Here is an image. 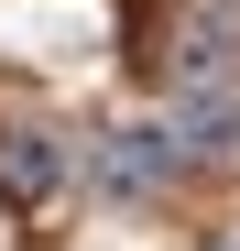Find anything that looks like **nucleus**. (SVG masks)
Wrapping results in <instances>:
<instances>
[{"mask_svg": "<svg viewBox=\"0 0 240 251\" xmlns=\"http://www.w3.org/2000/svg\"><path fill=\"white\" fill-rule=\"evenodd\" d=\"M175 142H186L196 164H229V153H240V109H218V99H208V109H186V131H175Z\"/></svg>", "mask_w": 240, "mask_h": 251, "instance_id": "obj_3", "label": "nucleus"}, {"mask_svg": "<svg viewBox=\"0 0 240 251\" xmlns=\"http://www.w3.org/2000/svg\"><path fill=\"white\" fill-rule=\"evenodd\" d=\"M66 175H76V153H66L55 131H22V120L0 131V207H44Z\"/></svg>", "mask_w": 240, "mask_h": 251, "instance_id": "obj_2", "label": "nucleus"}, {"mask_svg": "<svg viewBox=\"0 0 240 251\" xmlns=\"http://www.w3.org/2000/svg\"><path fill=\"white\" fill-rule=\"evenodd\" d=\"M175 175H186V142H175V131H153V120H142V131H109V142H98V186H109L120 207H131V197H164Z\"/></svg>", "mask_w": 240, "mask_h": 251, "instance_id": "obj_1", "label": "nucleus"}]
</instances>
